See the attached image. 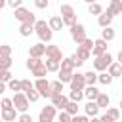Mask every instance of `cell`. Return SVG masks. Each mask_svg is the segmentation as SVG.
<instances>
[{"instance_id":"6da1fadb","label":"cell","mask_w":122,"mask_h":122,"mask_svg":"<svg viewBox=\"0 0 122 122\" xmlns=\"http://www.w3.org/2000/svg\"><path fill=\"white\" fill-rule=\"evenodd\" d=\"M11 101H13V109H15V111H19V112H27V111H29V99H27L25 93L17 92V93L11 97Z\"/></svg>"},{"instance_id":"7a4b0ae2","label":"cell","mask_w":122,"mask_h":122,"mask_svg":"<svg viewBox=\"0 0 122 122\" xmlns=\"http://www.w3.org/2000/svg\"><path fill=\"white\" fill-rule=\"evenodd\" d=\"M13 15H15V19H19L21 23H29V25H34V23H36L34 13H30V11H29L27 8H23V6H21V8H17Z\"/></svg>"},{"instance_id":"3957f363","label":"cell","mask_w":122,"mask_h":122,"mask_svg":"<svg viewBox=\"0 0 122 122\" xmlns=\"http://www.w3.org/2000/svg\"><path fill=\"white\" fill-rule=\"evenodd\" d=\"M71 34H72V40L76 42V44H82L88 36H86V29H84V25H80V23H74L72 27H71Z\"/></svg>"},{"instance_id":"277c9868","label":"cell","mask_w":122,"mask_h":122,"mask_svg":"<svg viewBox=\"0 0 122 122\" xmlns=\"http://www.w3.org/2000/svg\"><path fill=\"white\" fill-rule=\"evenodd\" d=\"M112 63V55L111 53H103V55H99V57H95V61H93V67H95V71H107L109 69V65Z\"/></svg>"},{"instance_id":"5b68a950","label":"cell","mask_w":122,"mask_h":122,"mask_svg":"<svg viewBox=\"0 0 122 122\" xmlns=\"http://www.w3.org/2000/svg\"><path fill=\"white\" fill-rule=\"evenodd\" d=\"M34 90L40 93V97H51L50 82H48L46 78H36V82H34Z\"/></svg>"},{"instance_id":"8992f818","label":"cell","mask_w":122,"mask_h":122,"mask_svg":"<svg viewBox=\"0 0 122 122\" xmlns=\"http://www.w3.org/2000/svg\"><path fill=\"white\" fill-rule=\"evenodd\" d=\"M71 92H82L84 88H86V80H84V74L82 72H76V74H72V78H71Z\"/></svg>"},{"instance_id":"52a82bcc","label":"cell","mask_w":122,"mask_h":122,"mask_svg":"<svg viewBox=\"0 0 122 122\" xmlns=\"http://www.w3.org/2000/svg\"><path fill=\"white\" fill-rule=\"evenodd\" d=\"M53 118H55V107H53V105L42 107V111H40V120H44V122H53Z\"/></svg>"},{"instance_id":"ba28073f","label":"cell","mask_w":122,"mask_h":122,"mask_svg":"<svg viewBox=\"0 0 122 122\" xmlns=\"http://www.w3.org/2000/svg\"><path fill=\"white\" fill-rule=\"evenodd\" d=\"M50 99H51V105H53L55 109L59 107V109H63V111H65V107H67V103H69V97H65L63 93H57V95H51Z\"/></svg>"},{"instance_id":"9c48e42d","label":"cell","mask_w":122,"mask_h":122,"mask_svg":"<svg viewBox=\"0 0 122 122\" xmlns=\"http://www.w3.org/2000/svg\"><path fill=\"white\" fill-rule=\"evenodd\" d=\"M92 53L95 55V57H99V55H103V53H107V42L105 40H95L93 42V50H92Z\"/></svg>"},{"instance_id":"30bf717a","label":"cell","mask_w":122,"mask_h":122,"mask_svg":"<svg viewBox=\"0 0 122 122\" xmlns=\"http://www.w3.org/2000/svg\"><path fill=\"white\" fill-rule=\"evenodd\" d=\"M44 55H48V59H55V61H61L63 59L61 57V50L57 46H46V53Z\"/></svg>"},{"instance_id":"8fae6325","label":"cell","mask_w":122,"mask_h":122,"mask_svg":"<svg viewBox=\"0 0 122 122\" xmlns=\"http://www.w3.org/2000/svg\"><path fill=\"white\" fill-rule=\"evenodd\" d=\"M107 11L114 17V15H118V13H122V0H111V4H109V8H107Z\"/></svg>"},{"instance_id":"7c38bea8","label":"cell","mask_w":122,"mask_h":122,"mask_svg":"<svg viewBox=\"0 0 122 122\" xmlns=\"http://www.w3.org/2000/svg\"><path fill=\"white\" fill-rule=\"evenodd\" d=\"M111 21H112V15L109 13V11H103L99 17H97V23H99V27H111Z\"/></svg>"},{"instance_id":"4fadbf2b","label":"cell","mask_w":122,"mask_h":122,"mask_svg":"<svg viewBox=\"0 0 122 122\" xmlns=\"http://www.w3.org/2000/svg\"><path fill=\"white\" fill-rule=\"evenodd\" d=\"M30 57H42L44 53H46V46L44 44H34V46H30Z\"/></svg>"},{"instance_id":"5bb4252c","label":"cell","mask_w":122,"mask_h":122,"mask_svg":"<svg viewBox=\"0 0 122 122\" xmlns=\"http://www.w3.org/2000/svg\"><path fill=\"white\" fill-rule=\"evenodd\" d=\"M97 95H99V90H97L95 86H86V88H84V97H88L90 101H95Z\"/></svg>"},{"instance_id":"9a60e30c","label":"cell","mask_w":122,"mask_h":122,"mask_svg":"<svg viewBox=\"0 0 122 122\" xmlns=\"http://www.w3.org/2000/svg\"><path fill=\"white\" fill-rule=\"evenodd\" d=\"M95 103H97V107H99V109H107V107H109V103H111V97H109L107 93L99 92V95H97Z\"/></svg>"},{"instance_id":"2e32d148","label":"cell","mask_w":122,"mask_h":122,"mask_svg":"<svg viewBox=\"0 0 122 122\" xmlns=\"http://www.w3.org/2000/svg\"><path fill=\"white\" fill-rule=\"evenodd\" d=\"M84 111H86V116H97V112H99V107H97V103L95 101H88V105L84 107Z\"/></svg>"},{"instance_id":"e0dca14e","label":"cell","mask_w":122,"mask_h":122,"mask_svg":"<svg viewBox=\"0 0 122 122\" xmlns=\"http://www.w3.org/2000/svg\"><path fill=\"white\" fill-rule=\"evenodd\" d=\"M48 27H50L51 30H61V29H63V19H61L59 15H53V17L50 19Z\"/></svg>"},{"instance_id":"ac0fdd59","label":"cell","mask_w":122,"mask_h":122,"mask_svg":"<svg viewBox=\"0 0 122 122\" xmlns=\"http://www.w3.org/2000/svg\"><path fill=\"white\" fill-rule=\"evenodd\" d=\"M72 69H74V63H72V59H71V57H65V59H61V63H59V71L72 72Z\"/></svg>"},{"instance_id":"d6986e66","label":"cell","mask_w":122,"mask_h":122,"mask_svg":"<svg viewBox=\"0 0 122 122\" xmlns=\"http://www.w3.org/2000/svg\"><path fill=\"white\" fill-rule=\"evenodd\" d=\"M0 116H2V120H4V122H11V120H15L17 112H15V109H4Z\"/></svg>"},{"instance_id":"ffe728a7","label":"cell","mask_w":122,"mask_h":122,"mask_svg":"<svg viewBox=\"0 0 122 122\" xmlns=\"http://www.w3.org/2000/svg\"><path fill=\"white\" fill-rule=\"evenodd\" d=\"M109 74L114 78V76H122V65L120 63H111L109 65Z\"/></svg>"},{"instance_id":"44dd1931","label":"cell","mask_w":122,"mask_h":122,"mask_svg":"<svg viewBox=\"0 0 122 122\" xmlns=\"http://www.w3.org/2000/svg\"><path fill=\"white\" fill-rule=\"evenodd\" d=\"M36 34L40 36V40H42V42H50V40H51V34H53V30H51L50 27H46L44 30H38Z\"/></svg>"},{"instance_id":"7402d4cb","label":"cell","mask_w":122,"mask_h":122,"mask_svg":"<svg viewBox=\"0 0 122 122\" xmlns=\"http://www.w3.org/2000/svg\"><path fill=\"white\" fill-rule=\"evenodd\" d=\"M112 38H114V29H112V27H105V29H103V32H101V40L111 42Z\"/></svg>"},{"instance_id":"603a6c76","label":"cell","mask_w":122,"mask_h":122,"mask_svg":"<svg viewBox=\"0 0 122 122\" xmlns=\"http://www.w3.org/2000/svg\"><path fill=\"white\" fill-rule=\"evenodd\" d=\"M74 55H76V57H78L80 61H88L92 53H90V51H88L86 48H82V46H78V48H76V53H74Z\"/></svg>"},{"instance_id":"cb8c5ba5","label":"cell","mask_w":122,"mask_h":122,"mask_svg":"<svg viewBox=\"0 0 122 122\" xmlns=\"http://www.w3.org/2000/svg\"><path fill=\"white\" fill-rule=\"evenodd\" d=\"M50 92H51V95H57V93H61V92H63V82H59V80H53V82H50Z\"/></svg>"},{"instance_id":"d4e9b609","label":"cell","mask_w":122,"mask_h":122,"mask_svg":"<svg viewBox=\"0 0 122 122\" xmlns=\"http://www.w3.org/2000/svg\"><path fill=\"white\" fill-rule=\"evenodd\" d=\"M32 30H34V25H29V23H21V27H19L21 36H30Z\"/></svg>"},{"instance_id":"484cf974","label":"cell","mask_w":122,"mask_h":122,"mask_svg":"<svg viewBox=\"0 0 122 122\" xmlns=\"http://www.w3.org/2000/svg\"><path fill=\"white\" fill-rule=\"evenodd\" d=\"M59 63H61V61H55V59H48L44 65H46V71H48V72H55V71H59Z\"/></svg>"},{"instance_id":"4316f807","label":"cell","mask_w":122,"mask_h":122,"mask_svg":"<svg viewBox=\"0 0 122 122\" xmlns=\"http://www.w3.org/2000/svg\"><path fill=\"white\" fill-rule=\"evenodd\" d=\"M84 80H86V86H93L97 82V74L93 71H88V72H84Z\"/></svg>"},{"instance_id":"83f0119b","label":"cell","mask_w":122,"mask_h":122,"mask_svg":"<svg viewBox=\"0 0 122 122\" xmlns=\"http://www.w3.org/2000/svg\"><path fill=\"white\" fill-rule=\"evenodd\" d=\"M46 72H48V71H46V65H44V63L38 65L36 69H32V76H36V78H44Z\"/></svg>"},{"instance_id":"f1b7e54d","label":"cell","mask_w":122,"mask_h":122,"mask_svg":"<svg viewBox=\"0 0 122 122\" xmlns=\"http://www.w3.org/2000/svg\"><path fill=\"white\" fill-rule=\"evenodd\" d=\"M65 111H67L71 116H76V114H78V103L69 101V103H67V107H65Z\"/></svg>"},{"instance_id":"f546056e","label":"cell","mask_w":122,"mask_h":122,"mask_svg":"<svg viewBox=\"0 0 122 122\" xmlns=\"http://www.w3.org/2000/svg\"><path fill=\"white\" fill-rule=\"evenodd\" d=\"M88 11H90V15H101V13H103V8H101L97 2H93V4H90Z\"/></svg>"},{"instance_id":"4dcf8cb0","label":"cell","mask_w":122,"mask_h":122,"mask_svg":"<svg viewBox=\"0 0 122 122\" xmlns=\"http://www.w3.org/2000/svg\"><path fill=\"white\" fill-rule=\"evenodd\" d=\"M25 95H27V99H29V103H36V101L40 99V93H38V92H36L34 88H32V90H29V92H27Z\"/></svg>"},{"instance_id":"1f68e13d","label":"cell","mask_w":122,"mask_h":122,"mask_svg":"<svg viewBox=\"0 0 122 122\" xmlns=\"http://www.w3.org/2000/svg\"><path fill=\"white\" fill-rule=\"evenodd\" d=\"M10 67H11V57H0V72L10 71Z\"/></svg>"},{"instance_id":"d6a6232c","label":"cell","mask_w":122,"mask_h":122,"mask_svg":"<svg viewBox=\"0 0 122 122\" xmlns=\"http://www.w3.org/2000/svg\"><path fill=\"white\" fill-rule=\"evenodd\" d=\"M97 80H99L101 84H105V86H109V84L112 82V76H111L109 72H101V74H97Z\"/></svg>"},{"instance_id":"836d02e7","label":"cell","mask_w":122,"mask_h":122,"mask_svg":"<svg viewBox=\"0 0 122 122\" xmlns=\"http://www.w3.org/2000/svg\"><path fill=\"white\" fill-rule=\"evenodd\" d=\"M38 65H42V61H40V57H29V61H27V69H36Z\"/></svg>"},{"instance_id":"e575fe53","label":"cell","mask_w":122,"mask_h":122,"mask_svg":"<svg viewBox=\"0 0 122 122\" xmlns=\"http://www.w3.org/2000/svg\"><path fill=\"white\" fill-rule=\"evenodd\" d=\"M8 88H10L11 92H21V80H15V78H11V80L8 82Z\"/></svg>"},{"instance_id":"d590c367","label":"cell","mask_w":122,"mask_h":122,"mask_svg":"<svg viewBox=\"0 0 122 122\" xmlns=\"http://www.w3.org/2000/svg\"><path fill=\"white\" fill-rule=\"evenodd\" d=\"M105 116H107V118H111V120L114 122V120H118V116H120V111H118V109H107Z\"/></svg>"},{"instance_id":"8d00e7d4","label":"cell","mask_w":122,"mask_h":122,"mask_svg":"<svg viewBox=\"0 0 122 122\" xmlns=\"http://www.w3.org/2000/svg\"><path fill=\"white\" fill-rule=\"evenodd\" d=\"M82 97H84V90L82 92H71L69 93V101H74V103H78Z\"/></svg>"},{"instance_id":"74e56055","label":"cell","mask_w":122,"mask_h":122,"mask_svg":"<svg viewBox=\"0 0 122 122\" xmlns=\"http://www.w3.org/2000/svg\"><path fill=\"white\" fill-rule=\"evenodd\" d=\"M61 15H63V17H67V15H74V10H72V6H69V4H63V6H61Z\"/></svg>"},{"instance_id":"f35d334b","label":"cell","mask_w":122,"mask_h":122,"mask_svg":"<svg viewBox=\"0 0 122 122\" xmlns=\"http://www.w3.org/2000/svg\"><path fill=\"white\" fill-rule=\"evenodd\" d=\"M71 78H72V72H67V71H59V82H71Z\"/></svg>"},{"instance_id":"ab89813d","label":"cell","mask_w":122,"mask_h":122,"mask_svg":"<svg viewBox=\"0 0 122 122\" xmlns=\"http://www.w3.org/2000/svg\"><path fill=\"white\" fill-rule=\"evenodd\" d=\"M0 107H2V111L4 109H13V101L8 99V97H4V99H0Z\"/></svg>"},{"instance_id":"60d3db41","label":"cell","mask_w":122,"mask_h":122,"mask_svg":"<svg viewBox=\"0 0 122 122\" xmlns=\"http://www.w3.org/2000/svg\"><path fill=\"white\" fill-rule=\"evenodd\" d=\"M34 88V84H30V80H21V92H29V90H32Z\"/></svg>"},{"instance_id":"b9f144b4","label":"cell","mask_w":122,"mask_h":122,"mask_svg":"<svg viewBox=\"0 0 122 122\" xmlns=\"http://www.w3.org/2000/svg\"><path fill=\"white\" fill-rule=\"evenodd\" d=\"M11 55V46H0V57H10Z\"/></svg>"},{"instance_id":"7bdbcfd3","label":"cell","mask_w":122,"mask_h":122,"mask_svg":"<svg viewBox=\"0 0 122 122\" xmlns=\"http://www.w3.org/2000/svg\"><path fill=\"white\" fill-rule=\"evenodd\" d=\"M34 6H36L38 10H46V8L50 6V0H34Z\"/></svg>"},{"instance_id":"ee69618b","label":"cell","mask_w":122,"mask_h":122,"mask_svg":"<svg viewBox=\"0 0 122 122\" xmlns=\"http://www.w3.org/2000/svg\"><path fill=\"white\" fill-rule=\"evenodd\" d=\"M76 23V17L74 15H67V17H63V25H69V27H72Z\"/></svg>"},{"instance_id":"f6af8a7d","label":"cell","mask_w":122,"mask_h":122,"mask_svg":"<svg viewBox=\"0 0 122 122\" xmlns=\"http://www.w3.org/2000/svg\"><path fill=\"white\" fill-rule=\"evenodd\" d=\"M80 46H82V48H86V50H88V51L92 53V50H93V40H90V38H86V40H84V42H82Z\"/></svg>"},{"instance_id":"bcb514c9","label":"cell","mask_w":122,"mask_h":122,"mask_svg":"<svg viewBox=\"0 0 122 122\" xmlns=\"http://www.w3.org/2000/svg\"><path fill=\"white\" fill-rule=\"evenodd\" d=\"M72 120V116L67 112V111H61V114H59V122H71Z\"/></svg>"},{"instance_id":"7dc6e473","label":"cell","mask_w":122,"mask_h":122,"mask_svg":"<svg viewBox=\"0 0 122 122\" xmlns=\"http://www.w3.org/2000/svg\"><path fill=\"white\" fill-rule=\"evenodd\" d=\"M10 80H11V72H10V71L0 72V82H10Z\"/></svg>"},{"instance_id":"c3c4849f","label":"cell","mask_w":122,"mask_h":122,"mask_svg":"<svg viewBox=\"0 0 122 122\" xmlns=\"http://www.w3.org/2000/svg\"><path fill=\"white\" fill-rule=\"evenodd\" d=\"M46 27H48L46 21H36V23H34V30H36V32H38V30H44Z\"/></svg>"},{"instance_id":"681fc988","label":"cell","mask_w":122,"mask_h":122,"mask_svg":"<svg viewBox=\"0 0 122 122\" xmlns=\"http://www.w3.org/2000/svg\"><path fill=\"white\" fill-rule=\"evenodd\" d=\"M19 122H32V116L29 114V112H21V116L17 118Z\"/></svg>"},{"instance_id":"f907efd6","label":"cell","mask_w":122,"mask_h":122,"mask_svg":"<svg viewBox=\"0 0 122 122\" xmlns=\"http://www.w3.org/2000/svg\"><path fill=\"white\" fill-rule=\"evenodd\" d=\"M6 4H8V6H11L13 10H17V8H21V4H23V0H8Z\"/></svg>"},{"instance_id":"816d5d0a","label":"cell","mask_w":122,"mask_h":122,"mask_svg":"<svg viewBox=\"0 0 122 122\" xmlns=\"http://www.w3.org/2000/svg\"><path fill=\"white\" fill-rule=\"evenodd\" d=\"M71 122H90L88 120V116H82V114H76V116H72V120Z\"/></svg>"},{"instance_id":"f5cc1de1","label":"cell","mask_w":122,"mask_h":122,"mask_svg":"<svg viewBox=\"0 0 122 122\" xmlns=\"http://www.w3.org/2000/svg\"><path fill=\"white\" fill-rule=\"evenodd\" d=\"M71 59H72V63H74V67H82L84 65V61H80L76 55H71Z\"/></svg>"},{"instance_id":"db71d44e","label":"cell","mask_w":122,"mask_h":122,"mask_svg":"<svg viewBox=\"0 0 122 122\" xmlns=\"http://www.w3.org/2000/svg\"><path fill=\"white\" fill-rule=\"evenodd\" d=\"M2 92H6V84H4V82H0V93H2Z\"/></svg>"},{"instance_id":"11a10c76","label":"cell","mask_w":122,"mask_h":122,"mask_svg":"<svg viewBox=\"0 0 122 122\" xmlns=\"http://www.w3.org/2000/svg\"><path fill=\"white\" fill-rule=\"evenodd\" d=\"M101 122H112V120H111V118H107V116L103 114V116H101Z\"/></svg>"},{"instance_id":"9f6ffc18","label":"cell","mask_w":122,"mask_h":122,"mask_svg":"<svg viewBox=\"0 0 122 122\" xmlns=\"http://www.w3.org/2000/svg\"><path fill=\"white\" fill-rule=\"evenodd\" d=\"M118 63H120V65H122V50H120V51H118Z\"/></svg>"},{"instance_id":"6f0895ef","label":"cell","mask_w":122,"mask_h":122,"mask_svg":"<svg viewBox=\"0 0 122 122\" xmlns=\"http://www.w3.org/2000/svg\"><path fill=\"white\" fill-rule=\"evenodd\" d=\"M92 122H101V118H97V116H93V118H92Z\"/></svg>"},{"instance_id":"680465c9","label":"cell","mask_w":122,"mask_h":122,"mask_svg":"<svg viewBox=\"0 0 122 122\" xmlns=\"http://www.w3.org/2000/svg\"><path fill=\"white\" fill-rule=\"evenodd\" d=\"M4 6H6V0H0V10H2Z\"/></svg>"},{"instance_id":"91938a15","label":"cell","mask_w":122,"mask_h":122,"mask_svg":"<svg viewBox=\"0 0 122 122\" xmlns=\"http://www.w3.org/2000/svg\"><path fill=\"white\" fill-rule=\"evenodd\" d=\"M84 2H88V4H93V2H97V0H84Z\"/></svg>"},{"instance_id":"94428289","label":"cell","mask_w":122,"mask_h":122,"mask_svg":"<svg viewBox=\"0 0 122 122\" xmlns=\"http://www.w3.org/2000/svg\"><path fill=\"white\" fill-rule=\"evenodd\" d=\"M120 107H122V99H120Z\"/></svg>"},{"instance_id":"6125c7cd","label":"cell","mask_w":122,"mask_h":122,"mask_svg":"<svg viewBox=\"0 0 122 122\" xmlns=\"http://www.w3.org/2000/svg\"><path fill=\"white\" fill-rule=\"evenodd\" d=\"M0 122H2V116H0Z\"/></svg>"},{"instance_id":"be15d7a7","label":"cell","mask_w":122,"mask_h":122,"mask_svg":"<svg viewBox=\"0 0 122 122\" xmlns=\"http://www.w3.org/2000/svg\"><path fill=\"white\" fill-rule=\"evenodd\" d=\"M40 122H44V120H40Z\"/></svg>"}]
</instances>
